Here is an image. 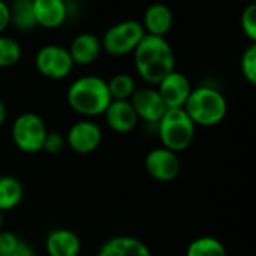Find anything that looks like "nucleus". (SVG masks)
I'll use <instances>...</instances> for the list:
<instances>
[{"label": "nucleus", "mask_w": 256, "mask_h": 256, "mask_svg": "<svg viewBox=\"0 0 256 256\" xmlns=\"http://www.w3.org/2000/svg\"><path fill=\"white\" fill-rule=\"evenodd\" d=\"M24 196L22 183L12 176L0 177V212H10L20 206Z\"/></svg>", "instance_id": "18"}, {"label": "nucleus", "mask_w": 256, "mask_h": 256, "mask_svg": "<svg viewBox=\"0 0 256 256\" xmlns=\"http://www.w3.org/2000/svg\"><path fill=\"white\" fill-rule=\"evenodd\" d=\"M45 250L48 256H78L81 240L72 230L56 228L45 238Z\"/></svg>", "instance_id": "15"}, {"label": "nucleus", "mask_w": 256, "mask_h": 256, "mask_svg": "<svg viewBox=\"0 0 256 256\" xmlns=\"http://www.w3.org/2000/svg\"><path fill=\"white\" fill-rule=\"evenodd\" d=\"M96 256H153L152 250L141 240L130 236H117L106 240Z\"/></svg>", "instance_id": "17"}, {"label": "nucleus", "mask_w": 256, "mask_h": 256, "mask_svg": "<svg viewBox=\"0 0 256 256\" xmlns=\"http://www.w3.org/2000/svg\"><path fill=\"white\" fill-rule=\"evenodd\" d=\"M186 256H228V252L220 240L204 236L190 242Z\"/></svg>", "instance_id": "20"}, {"label": "nucleus", "mask_w": 256, "mask_h": 256, "mask_svg": "<svg viewBox=\"0 0 256 256\" xmlns=\"http://www.w3.org/2000/svg\"><path fill=\"white\" fill-rule=\"evenodd\" d=\"M66 147V140L60 132H46V136L44 140L42 152H46L48 154H58Z\"/></svg>", "instance_id": "25"}, {"label": "nucleus", "mask_w": 256, "mask_h": 256, "mask_svg": "<svg viewBox=\"0 0 256 256\" xmlns=\"http://www.w3.org/2000/svg\"><path fill=\"white\" fill-rule=\"evenodd\" d=\"M240 69L244 80L255 86L256 84V42H252L242 54Z\"/></svg>", "instance_id": "23"}, {"label": "nucleus", "mask_w": 256, "mask_h": 256, "mask_svg": "<svg viewBox=\"0 0 256 256\" xmlns=\"http://www.w3.org/2000/svg\"><path fill=\"white\" fill-rule=\"evenodd\" d=\"M134 64L142 81L158 86L168 74L176 70V54L165 38L144 34L134 50Z\"/></svg>", "instance_id": "1"}, {"label": "nucleus", "mask_w": 256, "mask_h": 256, "mask_svg": "<svg viewBox=\"0 0 256 256\" xmlns=\"http://www.w3.org/2000/svg\"><path fill=\"white\" fill-rule=\"evenodd\" d=\"M158 92L166 108H183L192 92V86L184 74L172 70L158 84Z\"/></svg>", "instance_id": "11"}, {"label": "nucleus", "mask_w": 256, "mask_h": 256, "mask_svg": "<svg viewBox=\"0 0 256 256\" xmlns=\"http://www.w3.org/2000/svg\"><path fill=\"white\" fill-rule=\"evenodd\" d=\"M68 51L70 54L74 64L78 66L92 64L99 58L102 52L100 39L93 33H80L72 39Z\"/></svg>", "instance_id": "13"}, {"label": "nucleus", "mask_w": 256, "mask_h": 256, "mask_svg": "<svg viewBox=\"0 0 256 256\" xmlns=\"http://www.w3.org/2000/svg\"><path fill=\"white\" fill-rule=\"evenodd\" d=\"M36 24L44 28H57L68 18V3L63 0H32Z\"/></svg>", "instance_id": "14"}, {"label": "nucleus", "mask_w": 256, "mask_h": 256, "mask_svg": "<svg viewBox=\"0 0 256 256\" xmlns=\"http://www.w3.org/2000/svg\"><path fill=\"white\" fill-rule=\"evenodd\" d=\"M10 26L9 22V4L0 0V34Z\"/></svg>", "instance_id": "27"}, {"label": "nucleus", "mask_w": 256, "mask_h": 256, "mask_svg": "<svg viewBox=\"0 0 256 256\" xmlns=\"http://www.w3.org/2000/svg\"><path fill=\"white\" fill-rule=\"evenodd\" d=\"M240 26L243 33L250 42H256V4L250 3L244 8L240 16Z\"/></svg>", "instance_id": "24"}, {"label": "nucleus", "mask_w": 256, "mask_h": 256, "mask_svg": "<svg viewBox=\"0 0 256 256\" xmlns=\"http://www.w3.org/2000/svg\"><path fill=\"white\" fill-rule=\"evenodd\" d=\"M8 256H36V252L33 250V248L28 243H26V242L21 240L18 243V246Z\"/></svg>", "instance_id": "28"}, {"label": "nucleus", "mask_w": 256, "mask_h": 256, "mask_svg": "<svg viewBox=\"0 0 256 256\" xmlns=\"http://www.w3.org/2000/svg\"><path fill=\"white\" fill-rule=\"evenodd\" d=\"M3 230V213L0 212V231Z\"/></svg>", "instance_id": "30"}, {"label": "nucleus", "mask_w": 256, "mask_h": 256, "mask_svg": "<svg viewBox=\"0 0 256 256\" xmlns=\"http://www.w3.org/2000/svg\"><path fill=\"white\" fill-rule=\"evenodd\" d=\"M129 102L134 106L138 118L148 124H158V122L168 110L158 88H150V87L136 88L132 98L129 99Z\"/></svg>", "instance_id": "10"}, {"label": "nucleus", "mask_w": 256, "mask_h": 256, "mask_svg": "<svg viewBox=\"0 0 256 256\" xmlns=\"http://www.w3.org/2000/svg\"><path fill=\"white\" fill-rule=\"evenodd\" d=\"M63 2H66V3H74V2H80V0H63Z\"/></svg>", "instance_id": "31"}, {"label": "nucleus", "mask_w": 256, "mask_h": 256, "mask_svg": "<svg viewBox=\"0 0 256 256\" xmlns=\"http://www.w3.org/2000/svg\"><path fill=\"white\" fill-rule=\"evenodd\" d=\"M144 166L152 178L164 183L176 180L182 171L178 153H174L165 147H158L148 152L144 159Z\"/></svg>", "instance_id": "9"}, {"label": "nucleus", "mask_w": 256, "mask_h": 256, "mask_svg": "<svg viewBox=\"0 0 256 256\" xmlns=\"http://www.w3.org/2000/svg\"><path fill=\"white\" fill-rule=\"evenodd\" d=\"M21 240L12 231H0V256H8L20 243Z\"/></svg>", "instance_id": "26"}, {"label": "nucleus", "mask_w": 256, "mask_h": 256, "mask_svg": "<svg viewBox=\"0 0 256 256\" xmlns=\"http://www.w3.org/2000/svg\"><path fill=\"white\" fill-rule=\"evenodd\" d=\"M156 128L162 147L174 153L189 148L196 132V126L183 108H168Z\"/></svg>", "instance_id": "4"}, {"label": "nucleus", "mask_w": 256, "mask_h": 256, "mask_svg": "<svg viewBox=\"0 0 256 256\" xmlns=\"http://www.w3.org/2000/svg\"><path fill=\"white\" fill-rule=\"evenodd\" d=\"M21 45L10 36L0 34V68H10L21 58Z\"/></svg>", "instance_id": "22"}, {"label": "nucleus", "mask_w": 256, "mask_h": 256, "mask_svg": "<svg viewBox=\"0 0 256 256\" xmlns=\"http://www.w3.org/2000/svg\"><path fill=\"white\" fill-rule=\"evenodd\" d=\"M174 24V15L172 10L164 4V3H153L150 4L142 15L141 26L146 32V34L153 36H162L165 38Z\"/></svg>", "instance_id": "16"}, {"label": "nucleus", "mask_w": 256, "mask_h": 256, "mask_svg": "<svg viewBox=\"0 0 256 256\" xmlns=\"http://www.w3.org/2000/svg\"><path fill=\"white\" fill-rule=\"evenodd\" d=\"M104 117L108 128L117 134L132 132L140 122L129 100H111L104 112Z\"/></svg>", "instance_id": "12"}, {"label": "nucleus", "mask_w": 256, "mask_h": 256, "mask_svg": "<svg viewBox=\"0 0 256 256\" xmlns=\"http://www.w3.org/2000/svg\"><path fill=\"white\" fill-rule=\"evenodd\" d=\"M102 136L104 135L100 126L90 118H84L74 123L69 128L64 140H66V146L72 152L78 154H88L99 148L102 142Z\"/></svg>", "instance_id": "8"}, {"label": "nucleus", "mask_w": 256, "mask_h": 256, "mask_svg": "<svg viewBox=\"0 0 256 256\" xmlns=\"http://www.w3.org/2000/svg\"><path fill=\"white\" fill-rule=\"evenodd\" d=\"M112 100H129L136 90V82L129 74H116L106 81Z\"/></svg>", "instance_id": "21"}, {"label": "nucleus", "mask_w": 256, "mask_h": 256, "mask_svg": "<svg viewBox=\"0 0 256 256\" xmlns=\"http://www.w3.org/2000/svg\"><path fill=\"white\" fill-rule=\"evenodd\" d=\"M46 132L48 129L44 118L36 112L20 114L14 120L10 128V136L15 147L27 154H34L42 152Z\"/></svg>", "instance_id": "5"}, {"label": "nucleus", "mask_w": 256, "mask_h": 256, "mask_svg": "<svg viewBox=\"0 0 256 256\" xmlns=\"http://www.w3.org/2000/svg\"><path fill=\"white\" fill-rule=\"evenodd\" d=\"M74 62L70 58V54L68 48L57 45V44H48L38 50L34 56V68L36 70L52 81L64 80L70 75L74 69Z\"/></svg>", "instance_id": "7"}, {"label": "nucleus", "mask_w": 256, "mask_h": 256, "mask_svg": "<svg viewBox=\"0 0 256 256\" xmlns=\"http://www.w3.org/2000/svg\"><path fill=\"white\" fill-rule=\"evenodd\" d=\"M183 110L195 126L212 128L226 117L228 102L220 90L210 86H200L192 88Z\"/></svg>", "instance_id": "3"}, {"label": "nucleus", "mask_w": 256, "mask_h": 256, "mask_svg": "<svg viewBox=\"0 0 256 256\" xmlns=\"http://www.w3.org/2000/svg\"><path fill=\"white\" fill-rule=\"evenodd\" d=\"M6 116H8L6 105H4V102L0 99V128L3 126V123H4V120H6Z\"/></svg>", "instance_id": "29"}, {"label": "nucleus", "mask_w": 256, "mask_h": 256, "mask_svg": "<svg viewBox=\"0 0 256 256\" xmlns=\"http://www.w3.org/2000/svg\"><path fill=\"white\" fill-rule=\"evenodd\" d=\"M9 22L20 32H30L36 24L32 0H14L9 4Z\"/></svg>", "instance_id": "19"}, {"label": "nucleus", "mask_w": 256, "mask_h": 256, "mask_svg": "<svg viewBox=\"0 0 256 256\" xmlns=\"http://www.w3.org/2000/svg\"><path fill=\"white\" fill-rule=\"evenodd\" d=\"M146 32L141 26V21L124 20L111 26L102 36L100 45L102 51L114 57H122L134 52Z\"/></svg>", "instance_id": "6"}, {"label": "nucleus", "mask_w": 256, "mask_h": 256, "mask_svg": "<svg viewBox=\"0 0 256 256\" xmlns=\"http://www.w3.org/2000/svg\"><path fill=\"white\" fill-rule=\"evenodd\" d=\"M66 100L72 111L86 118H92L104 116L112 99L104 78L96 75H84L76 78L69 86Z\"/></svg>", "instance_id": "2"}]
</instances>
